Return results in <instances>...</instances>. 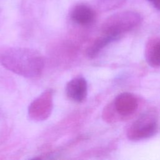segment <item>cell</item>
<instances>
[{"mask_svg":"<svg viewBox=\"0 0 160 160\" xmlns=\"http://www.w3.org/2000/svg\"><path fill=\"white\" fill-rule=\"evenodd\" d=\"M0 61L7 69L26 77L39 75L43 60L36 52L28 49L10 48L0 53Z\"/></svg>","mask_w":160,"mask_h":160,"instance_id":"1","label":"cell"},{"mask_svg":"<svg viewBox=\"0 0 160 160\" xmlns=\"http://www.w3.org/2000/svg\"><path fill=\"white\" fill-rule=\"evenodd\" d=\"M142 21L141 14L133 11H125L111 16L102 26L104 35L118 39L121 35L138 27Z\"/></svg>","mask_w":160,"mask_h":160,"instance_id":"2","label":"cell"},{"mask_svg":"<svg viewBox=\"0 0 160 160\" xmlns=\"http://www.w3.org/2000/svg\"><path fill=\"white\" fill-rule=\"evenodd\" d=\"M158 129V114L155 111L150 110L139 116L132 124L127 136L130 140H141L154 136Z\"/></svg>","mask_w":160,"mask_h":160,"instance_id":"3","label":"cell"},{"mask_svg":"<svg viewBox=\"0 0 160 160\" xmlns=\"http://www.w3.org/2000/svg\"><path fill=\"white\" fill-rule=\"evenodd\" d=\"M114 109L122 116H128L134 114L138 108L137 98L130 92H122L114 99Z\"/></svg>","mask_w":160,"mask_h":160,"instance_id":"4","label":"cell"},{"mask_svg":"<svg viewBox=\"0 0 160 160\" xmlns=\"http://www.w3.org/2000/svg\"><path fill=\"white\" fill-rule=\"evenodd\" d=\"M87 91V82L82 77L72 79L67 84L66 88V92L68 98L77 102H81L85 99Z\"/></svg>","mask_w":160,"mask_h":160,"instance_id":"5","label":"cell"},{"mask_svg":"<svg viewBox=\"0 0 160 160\" xmlns=\"http://www.w3.org/2000/svg\"><path fill=\"white\" fill-rule=\"evenodd\" d=\"M95 12L89 6L85 4L76 6L71 12V18L76 23L81 25L91 24L95 19Z\"/></svg>","mask_w":160,"mask_h":160,"instance_id":"6","label":"cell"},{"mask_svg":"<svg viewBox=\"0 0 160 160\" xmlns=\"http://www.w3.org/2000/svg\"><path fill=\"white\" fill-rule=\"evenodd\" d=\"M146 59L149 66L160 67V38L152 40L146 50Z\"/></svg>","mask_w":160,"mask_h":160,"instance_id":"7","label":"cell"},{"mask_svg":"<svg viewBox=\"0 0 160 160\" xmlns=\"http://www.w3.org/2000/svg\"><path fill=\"white\" fill-rule=\"evenodd\" d=\"M113 41L114 40L112 38L106 35H103L102 36L98 38L88 49V56L90 58L95 57L99 52V51H101L102 49H103L109 43Z\"/></svg>","mask_w":160,"mask_h":160,"instance_id":"8","label":"cell"},{"mask_svg":"<svg viewBox=\"0 0 160 160\" xmlns=\"http://www.w3.org/2000/svg\"><path fill=\"white\" fill-rule=\"evenodd\" d=\"M99 8L108 11L116 9L123 5L127 0H93Z\"/></svg>","mask_w":160,"mask_h":160,"instance_id":"9","label":"cell"},{"mask_svg":"<svg viewBox=\"0 0 160 160\" xmlns=\"http://www.w3.org/2000/svg\"><path fill=\"white\" fill-rule=\"evenodd\" d=\"M148 1H149L156 9L160 11V0H148Z\"/></svg>","mask_w":160,"mask_h":160,"instance_id":"10","label":"cell"}]
</instances>
